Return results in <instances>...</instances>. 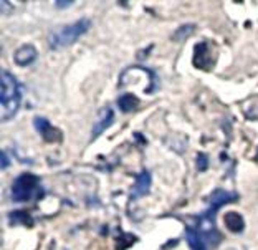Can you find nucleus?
I'll list each match as a JSON object with an SVG mask.
<instances>
[{
  "label": "nucleus",
  "instance_id": "1",
  "mask_svg": "<svg viewBox=\"0 0 258 250\" xmlns=\"http://www.w3.org/2000/svg\"><path fill=\"white\" fill-rule=\"evenodd\" d=\"M2 91H0V121L7 123L17 114L22 103V86L14 75L7 70L0 72Z\"/></svg>",
  "mask_w": 258,
  "mask_h": 250
},
{
  "label": "nucleus",
  "instance_id": "2",
  "mask_svg": "<svg viewBox=\"0 0 258 250\" xmlns=\"http://www.w3.org/2000/svg\"><path fill=\"white\" fill-rule=\"evenodd\" d=\"M91 27V20L88 19H80L73 23H68V25H61L55 28L53 32L48 35V45L50 48L53 50H60L64 48V46L73 45L76 40L90 30Z\"/></svg>",
  "mask_w": 258,
  "mask_h": 250
},
{
  "label": "nucleus",
  "instance_id": "3",
  "mask_svg": "<svg viewBox=\"0 0 258 250\" xmlns=\"http://www.w3.org/2000/svg\"><path fill=\"white\" fill-rule=\"evenodd\" d=\"M10 193L14 202H30L42 199L43 185L38 176H35L32 172H23L19 177H15Z\"/></svg>",
  "mask_w": 258,
  "mask_h": 250
},
{
  "label": "nucleus",
  "instance_id": "4",
  "mask_svg": "<svg viewBox=\"0 0 258 250\" xmlns=\"http://www.w3.org/2000/svg\"><path fill=\"white\" fill-rule=\"evenodd\" d=\"M192 227H196V230L202 235V239L205 240L207 245L215 247L217 243L220 242V234L215 225V216H212V214H209V212L201 214V216L197 217V224L192 225Z\"/></svg>",
  "mask_w": 258,
  "mask_h": 250
},
{
  "label": "nucleus",
  "instance_id": "5",
  "mask_svg": "<svg viewBox=\"0 0 258 250\" xmlns=\"http://www.w3.org/2000/svg\"><path fill=\"white\" fill-rule=\"evenodd\" d=\"M238 199H240V196L237 193H230V191H224V189H215L214 193L209 196V207L205 212L215 216L220 207H224L225 204H232V202H237Z\"/></svg>",
  "mask_w": 258,
  "mask_h": 250
},
{
  "label": "nucleus",
  "instance_id": "6",
  "mask_svg": "<svg viewBox=\"0 0 258 250\" xmlns=\"http://www.w3.org/2000/svg\"><path fill=\"white\" fill-rule=\"evenodd\" d=\"M33 126H35V130L38 131V135L42 136L46 143L61 141V131L51 124L46 118H43V116H37V118L33 119Z\"/></svg>",
  "mask_w": 258,
  "mask_h": 250
},
{
  "label": "nucleus",
  "instance_id": "7",
  "mask_svg": "<svg viewBox=\"0 0 258 250\" xmlns=\"http://www.w3.org/2000/svg\"><path fill=\"white\" fill-rule=\"evenodd\" d=\"M113 121H114V113L109 106H104L99 109V113H98L95 123H93V128H91V139H96L98 136H101L103 133L113 124Z\"/></svg>",
  "mask_w": 258,
  "mask_h": 250
},
{
  "label": "nucleus",
  "instance_id": "8",
  "mask_svg": "<svg viewBox=\"0 0 258 250\" xmlns=\"http://www.w3.org/2000/svg\"><path fill=\"white\" fill-rule=\"evenodd\" d=\"M136 181H134V185L131 189V199H139V197L146 196L151 191V184H152V179H151V172L148 169H143L139 174H136Z\"/></svg>",
  "mask_w": 258,
  "mask_h": 250
},
{
  "label": "nucleus",
  "instance_id": "9",
  "mask_svg": "<svg viewBox=\"0 0 258 250\" xmlns=\"http://www.w3.org/2000/svg\"><path fill=\"white\" fill-rule=\"evenodd\" d=\"M37 48L33 45H22L14 53V61L19 67H28L37 60Z\"/></svg>",
  "mask_w": 258,
  "mask_h": 250
},
{
  "label": "nucleus",
  "instance_id": "10",
  "mask_svg": "<svg viewBox=\"0 0 258 250\" xmlns=\"http://www.w3.org/2000/svg\"><path fill=\"white\" fill-rule=\"evenodd\" d=\"M194 63H196L197 68H207L205 65H212V51H210L207 42H202V43L196 45Z\"/></svg>",
  "mask_w": 258,
  "mask_h": 250
},
{
  "label": "nucleus",
  "instance_id": "11",
  "mask_svg": "<svg viewBox=\"0 0 258 250\" xmlns=\"http://www.w3.org/2000/svg\"><path fill=\"white\" fill-rule=\"evenodd\" d=\"M185 240L189 243L190 250H207V243H205L202 235L192 225H187L185 227Z\"/></svg>",
  "mask_w": 258,
  "mask_h": 250
},
{
  "label": "nucleus",
  "instance_id": "12",
  "mask_svg": "<svg viewBox=\"0 0 258 250\" xmlns=\"http://www.w3.org/2000/svg\"><path fill=\"white\" fill-rule=\"evenodd\" d=\"M224 222L225 227L230 232H233V234H240L245 229V220L238 212H227L224 216Z\"/></svg>",
  "mask_w": 258,
  "mask_h": 250
},
{
  "label": "nucleus",
  "instance_id": "13",
  "mask_svg": "<svg viewBox=\"0 0 258 250\" xmlns=\"http://www.w3.org/2000/svg\"><path fill=\"white\" fill-rule=\"evenodd\" d=\"M138 104H139V100L133 95V93H126V95L118 98V106H119L121 111H124V113H129V111H133V109H136Z\"/></svg>",
  "mask_w": 258,
  "mask_h": 250
},
{
  "label": "nucleus",
  "instance_id": "14",
  "mask_svg": "<svg viewBox=\"0 0 258 250\" xmlns=\"http://www.w3.org/2000/svg\"><path fill=\"white\" fill-rule=\"evenodd\" d=\"M9 220L12 225H33V219L25 211H14L9 214Z\"/></svg>",
  "mask_w": 258,
  "mask_h": 250
},
{
  "label": "nucleus",
  "instance_id": "15",
  "mask_svg": "<svg viewBox=\"0 0 258 250\" xmlns=\"http://www.w3.org/2000/svg\"><path fill=\"white\" fill-rule=\"evenodd\" d=\"M194 30H196V25H194V23H187V25H180V27L177 28V30H175V32L172 33V40H174V42H182L184 38L190 37Z\"/></svg>",
  "mask_w": 258,
  "mask_h": 250
},
{
  "label": "nucleus",
  "instance_id": "16",
  "mask_svg": "<svg viewBox=\"0 0 258 250\" xmlns=\"http://www.w3.org/2000/svg\"><path fill=\"white\" fill-rule=\"evenodd\" d=\"M207 167H209V158H207V154H197V169L199 171H207Z\"/></svg>",
  "mask_w": 258,
  "mask_h": 250
},
{
  "label": "nucleus",
  "instance_id": "17",
  "mask_svg": "<svg viewBox=\"0 0 258 250\" xmlns=\"http://www.w3.org/2000/svg\"><path fill=\"white\" fill-rule=\"evenodd\" d=\"M0 161H2V169L5 171L9 167V156H7V151H2V156H0Z\"/></svg>",
  "mask_w": 258,
  "mask_h": 250
},
{
  "label": "nucleus",
  "instance_id": "18",
  "mask_svg": "<svg viewBox=\"0 0 258 250\" xmlns=\"http://www.w3.org/2000/svg\"><path fill=\"white\" fill-rule=\"evenodd\" d=\"M10 9H14V7H12L9 2H5V0H2V2H0V10H2V14H9Z\"/></svg>",
  "mask_w": 258,
  "mask_h": 250
},
{
  "label": "nucleus",
  "instance_id": "19",
  "mask_svg": "<svg viewBox=\"0 0 258 250\" xmlns=\"http://www.w3.org/2000/svg\"><path fill=\"white\" fill-rule=\"evenodd\" d=\"M248 119H258V106L251 108V111H247Z\"/></svg>",
  "mask_w": 258,
  "mask_h": 250
},
{
  "label": "nucleus",
  "instance_id": "20",
  "mask_svg": "<svg viewBox=\"0 0 258 250\" xmlns=\"http://www.w3.org/2000/svg\"><path fill=\"white\" fill-rule=\"evenodd\" d=\"M70 5H73V2H55V7L56 9H67Z\"/></svg>",
  "mask_w": 258,
  "mask_h": 250
}]
</instances>
